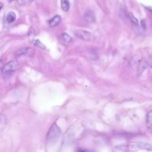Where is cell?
<instances>
[{
	"label": "cell",
	"mask_w": 152,
	"mask_h": 152,
	"mask_svg": "<svg viewBox=\"0 0 152 152\" xmlns=\"http://www.w3.org/2000/svg\"><path fill=\"white\" fill-rule=\"evenodd\" d=\"M3 6H4V5H3V4L2 3V2H0V11L1 10V9L2 8V7H3Z\"/></svg>",
	"instance_id": "obj_18"
},
{
	"label": "cell",
	"mask_w": 152,
	"mask_h": 152,
	"mask_svg": "<svg viewBox=\"0 0 152 152\" xmlns=\"http://www.w3.org/2000/svg\"><path fill=\"white\" fill-rule=\"evenodd\" d=\"M150 11H152V8L151 7H150V8H147Z\"/></svg>",
	"instance_id": "obj_20"
},
{
	"label": "cell",
	"mask_w": 152,
	"mask_h": 152,
	"mask_svg": "<svg viewBox=\"0 0 152 152\" xmlns=\"http://www.w3.org/2000/svg\"><path fill=\"white\" fill-rule=\"evenodd\" d=\"M151 58H152V52H151Z\"/></svg>",
	"instance_id": "obj_22"
},
{
	"label": "cell",
	"mask_w": 152,
	"mask_h": 152,
	"mask_svg": "<svg viewBox=\"0 0 152 152\" xmlns=\"http://www.w3.org/2000/svg\"><path fill=\"white\" fill-rule=\"evenodd\" d=\"M74 33L77 37H78V38L83 40L92 41L95 38L94 35L92 33L86 30L78 29V30H75Z\"/></svg>",
	"instance_id": "obj_3"
},
{
	"label": "cell",
	"mask_w": 152,
	"mask_h": 152,
	"mask_svg": "<svg viewBox=\"0 0 152 152\" xmlns=\"http://www.w3.org/2000/svg\"><path fill=\"white\" fill-rule=\"evenodd\" d=\"M16 19V14L13 11H10L7 14V21L8 23H13Z\"/></svg>",
	"instance_id": "obj_8"
},
{
	"label": "cell",
	"mask_w": 152,
	"mask_h": 152,
	"mask_svg": "<svg viewBox=\"0 0 152 152\" xmlns=\"http://www.w3.org/2000/svg\"><path fill=\"white\" fill-rule=\"evenodd\" d=\"M129 18L131 21V22L132 23V24L135 26H138V20L134 16V15L132 13H129Z\"/></svg>",
	"instance_id": "obj_11"
},
{
	"label": "cell",
	"mask_w": 152,
	"mask_h": 152,
	"mask_svg": "<svg viewBox=\"0 0 152 152\" xmlns=\"http://www.w3.org/2000/svg\"><path fill=\"white\" fill-rule=\"evenodd\" d=\"M141 23V26H142L143 28L145 29V20H142Z\"/></svg>",
	"instance_id": "obj_16"
},
{
	"label": "cell",
	"mask_w": 152,
	"mask_h": 152,
	"mask_svg": "<svg viewBox=\"0 0 152 152\" xmlns=\"http://www.w3.org/2000/svg\"><path fill=\"white\" fill-rule=\"evenodd\" d=\"M62 39H64V40L67 43H69L72 41V38L70 36H69L68 34L64 33L62 34Z\"/></svg>",
	"instance_id": "obj_13"
},
{
	"label": "cell",
	"mask_w": 152,
	"mask_h": 152,
	"mask_svg": "<svg viewBox=\"0 0 152 152\" xmlns=\"http://www.w3.org/2000/svg\"><path fill=\"white\" fill-rule=\"evenodd\" d=\"M61 131L60 128L54 123L50 127L47 134V141L49 143L55 142L61 135Z\"/></svg>",
	"instance_id": "obj_1"
},
{
	"label": "cell",
	"mask_w": 152,
	"mask_h": 152,
	"mask_svg": "<svg viewBox=\"0 0 152 152\" xmlns=\"http://www.w3.org/2000/svg\"><path fill=\"white\" fill-rule=\"evenodd\" d=\"M35 36V31H34V30L32 28V27H30V30L28 31V37H29V39L31 40H33L34 37Z\"/></svg>",
	"instance_id": "obj_14"
},
{
	"label": "cell",
	"mask_w": 152,
	"mask_h": 152,
	"mask_svg": "<svg viewBox=\"0 0 152 152\" xmlns=\"http://www.w3.org/2000/svg\"><path fill=\"white\" fill-rule=\"evenodd\" d=\"M83 18L84 21L87 24L93 23L95 21V15L93 12L90 10L85 12L83 16Z\"/></svg>",
	"instance_id": "obj_6"
},
{
	"label": "cell",
	"mask_w": 152,
	"mask_h": 152,
	"mask_svg": "<svg viewBox=\"0 0 152 152\" xmlns=\"http://www.w3.org/2000/svg\"><path fill=\"white\" fill-rule=\"evenodd\" d=\"M147 66H148V64L146 62H144V61L141 62L138 68V74H141L143 72V71L147 68Z\"/></svg>",
	"instance_id": "obj_10"
},
{
	"label": "cell",
	"mask_w": 152,
	"mask_h": 152,
	"mask_svg": "<svg viewBox=\"0 0 152 152\" xmlns=\"http://www.w3.org/2000/svg\"><path fill=\"white\" fill-rule=\"evenodd\" d=\"M18 3L19 5H24V0H18Z\"/></svg>",
	"instance_id": "obj_17"
},
{
	"label": "cell",
	"mask_w": 152,
	"mask_h": 152,
	"mask_svg": "<svg viewBox=\"0 0 152 152\" xmlns=\"http://www.w3.org/2000/svg\"><path fill=\"white\" fill-rule=\"evenodd\" d=\"M132 147L135 149H144L147 150H152V145L147 143V142H137L132 144Z\"/></svg>",
	"instance_id": "obj_5"
},
{
	"label": "cell",
	"mask_w": 152,
	"mask_h": 152,
	"mask_svg": "<svg viewBox=\"0 0 152 152\" xmlns=\"http://www.w3.org/2000/svg\"><path fill=\"white\" fill-rule=\"evenodd\" d=\"M146 121L148 125H152V110H150L146 116Z\"/></svg>",
	"instance_id": "obj_12"
},
{
	"label": "cell",
	"mask_w": 152,
	"mask_h": 152,
	"mask_svg": "<svg viewBox=\"0 0 152 152\" xmlns=\"http://www.w3.org/2000/svg\"><path fill=\"white\" fill-rule=\"evenodd\" d=\"M18 67V64L17 61L12 60L8 61L2 68V73L4 75H10L17 70Z\"/></svg>",
	"instance_id": "obj_2"
},
{
	"label": "cell",
	"mask_w": 152,
	"mask_h": 152,
	"mask_svg": "<svg viewBox=\"0 0 152 152\" xmlns=\"http://www.w3.org/2000/svg\"><path fill=\"white\" fill-rule=\"evenodd\" d=\"M29 2H32L33 1H34V0H28Z\"/></svg>",
	"instance_id": "obj_21"
},
{
	"label": "cell",
	"mask_w": 152,
	"mask_h": 152,
	"mask_svg": "<svg viewBox=\"0 0 152 152\" xmlns=\"http://www.w3.org/2000/svg\"><path fill=\"white\" fill-rule=\"evenodd\" d=\"M61 8L64 11H68L70 7V4L69 0H61Z\"/></svg>",
	"instance_id": "obj_9"
},
{
	"label": "cell",
	"mask_w": 152,
	"mask_h": 152,
	"mask_svg": "<svg viewBox=\"0 0 152 152\" xmlns=\"http://www.w3.org/2000/svg\"><path fill=\"white\" fill-rule=\"evenodd\" d=\"M61 16L56 15L49 21V24L50 27H55L57 25H58L61 23Z\"/></svg>",
	"instance_id": "obj_7"
},
{
	"label": "cell",
	"mask_w": 152,
	"mask_h": 152,
	"mask_svg": "<svg viewBox=\"0 0 152 152\" xmlns=\"http://www.w3.org/2000/svg\"><path fill=\"white\" fill-rule=\"evenodd\" d=\"M34 53V49L31 48H23L18 50H17L15 53V56L17 57L24 56V55H28L30 56Z\"/></svg>",
	"instance_id": "obj_4"
},
{
	"label": "cell",
	"mask_w": 152,
	"mask_h": 152,
	"mask_svg": "<svg viewBox=\"0 0 152 152\" xmlns=\"http://www.w3.org/2000/svg\"><path fill=\"white\" fill-rule=\"evenodd\" d=\"M2 61L0 60V69H1L2 70Z\"/></svg>",
	"instance_id": "obj_19"
},
{
	"label": "cell",
	"mask_w": 152,
	"mask_h": 152,
	"mask_svg": "<svg viewBox=\"0 0 152 152\" xmlns=\"http://www.w3.org/2000/svg\"><path fill=\"white\" fill-rule=\"evenodd\" d=\"M10 1H14V0H10Z\"/></svg>",
	"instance_id": "obj_23"
},
{
	"label": "cell",
	"mask_w": 152,
	"mask_h": 152,
	"mask_svg": "<svg viewBox=\"0 0 152 152\" xmlns=\"http://www.w3.org/2000/svg\"><path fill=\"white\" fill-rule=\"evenodd\" d=\"M34 45L38 46L39 48H40L42 49H45V45L39 40H36L34 41Z\"/></svg>",
	"instance_id": "obj_15"
}]
</instances>
